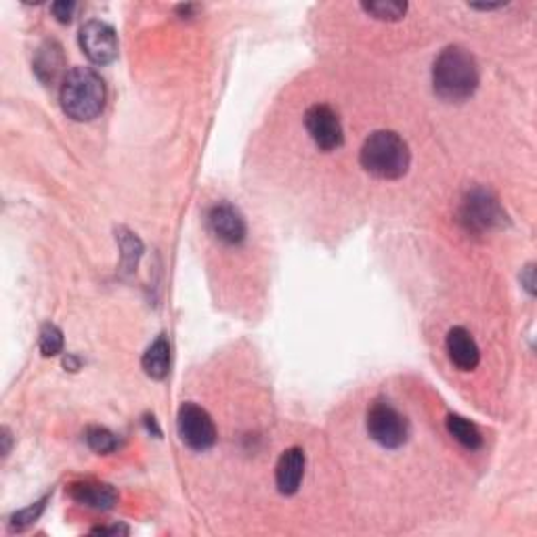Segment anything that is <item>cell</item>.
I'll use <instances>...</instances> for the list:
<instances>
[{
    "label": "cell",
    "mask_w": 537,
    "mask_h": 537,
    "mask_svg": "<svg viewBox=\"0 0 537 537\" xmlns=\"http://www.w3.org/2000/svg\"><path fill=\"white\" fill-rule=\"evenodd\" d=\"M432 87L448 103L470 99L479 88V64L464 46H448L432 66Z\"/></svg>",
    "instance_id": "6da1fadb"
},
{
    "label": "cell",
    "mask_w": 537,
    "mask_h": 537,
    "mask_svg": "<svg viewBox=\"0 0 537 537\" xmlns=\"http://www.w3.org/2000/svg\"><path fill=\"white\" fill-rule=\"evenodd\" d=\"M59 101L64 114L72 120H95L106 106V85L95 69L74 67L61 82Z\"/></svg>",
    "instance_id": "7a4b0ae2"
},
{
    "label": "cell",
    "mask_w": 537,
    "mask_h": 537,
    "mask_svg": "<svg viewBox=\"0 0 537 537\" xmlns=\"http://www.w3.org/2000/svg\"><path fill=\"white\" fill-rule=\"evenodd\" d=\"M366 172L376 179L397 181L409 170L411 153L408 143L393 130H376L366 139L359 153Z\"/></svg>",
    "instance_id": "3957f363"
},
{
    "label": "cell",
    "mask_w": 537,
    "mask_h": 537,
    "mask_svg": "<svg viewBox=\"0 0 537 537\" xmlns=\"http://www.w3.org/2000/svg\"><path fill=\"white\" fill-rule=\"evenodd\" d=\"M367 432L376 443L387 449H399L409 439L408 418L393 403L378 399L367 409Z\"/></svg>",
    "instance_id": "277c9868"
},
{
    "label": "cell",
    "mask_w": 537,
    "mask_h": 537,
    "mask_svg": "<svg viewBox=\"0 0 537 537\" xmlns=\"http://www.w3.org/2000/svg\"><path fill=\"white\" fill-rule=\"evenodd\" d=\"M179 437L193 451H206L216 443V427L211 414L195 403H183L177 416Z\"/></svg>",
    "instance_id": "5b68a950"
},
{
    "label": "cell",
    "mask_w": 537,
    "mask_h": 537,
    "mask_svg": "<svg viewBox=\"0 0 537 537\" xmlns=\"http://www.w3.org/2000/svg\"><path fill=\"white\" fill-rule=\"evenodd\" d=\"M506 214L501 211L498 200L485 190H472L462 201L460 221L472 232H490L504 222Z\"/></svg>",
    "instance_id": "8992f818"
},
{
    "label": "cell",
    "mask_w": 537,
    "mask_h": 537,
    "mask_svg": "<svg viewBox=\"0 0 537 537\" xmlns=\"http://www.w3.org/2000/svg\"><path fill=\"white\" fill-rule=\"evenodd\" d=\"M305 127L319 150L334 151L345 143V132L338 114L330 106H324V103H317V106L306 109Z\"/></svg>",
    "instance_id": "52a82bcc"
},
{
    "label": "cell",
    "mask_w": 537,
    "mask_h": 537,
    "mask_svg": "<svg viewBox=\"0 0 537 537\" xmlns=\"http://www.w3.org/2000/svg\"><path fill=\"white\" fill-rule=\"evenodd\" d=\"M78 43L82 53L93 61L95 66H108L118 57V36L114 27L99 19L87 22L80 27Z\"/></svg>",
    "instance_id": "ba28073f"
},
{
    "label": "cell",
    "mask_w": 537,
    "mask_h": 537,
    "mask_svg": "<svg viewBox=\"0 0 537 537\" xmlns=\"http://www.w3.org/2000/svg\"><path fill=\"white\" fill-rule=\"evenodd\" d=\"M208 229L216 240L227 243V246H237L246 240V221L242 212L232 204H216L208 212Z\"/></svg>",
    "instance_id": "9c48e42d"
},
{
    "label": "cell",
    "mask_w": 537,
    "mask_h": 537,
    "mask_svg": "<svg viewBox=\"0 0 537 537\" xmlns=\"http://www.w3.org/2000/svg\"><path fill=\"white\" fill-rule=\"evenodd\" d=\"M445 346H448L451 364L456 366L460 372H472V369H477L480 361V351L466 327H451L448 340H445Z\"/></svg>",
    "instance_id": "30bf717a"
},
{
    "label": "cell",
    "mask_w": 537,
    "mask_h": 537,
    "mask_svg": "<svg viewBox=\"0 0 537 537\" xmlns=\"http://www.w3.org/2000/svg\"><path fill=\"white\" fill-rule=\"evenodd\" d=\"M305 477V451L301 448H290L280 456L275 466V483L282 495H294L301 490Z\"/></svg>",
    "instance_id": "8fae6325"
},
{
    "label": "cell",
    "mask_w": 537,
    "mask_h": 537,
    "mask_svg": "<svg viewBox=\"0 0 537 537\" xmlns=\"http://www.w3.org/2000/svg\"><path fill=\"white\" fill-rule=\"evenodd\" d=\"M69 498L82 506L95 511H111L118 501V493L111 485L95 483V480H78L69 485Z\"/></svg>",
    "instance_id": "7c38bea8"
},
{
    "label": "cell",
    "mask_w": 537,
    "mask_h": 537,
    "mask_svg": "<svg viewBox=\"0 0 537 537\" xmlns=\"http://www.w3.org/2000/svg\"><path fill=\"white\" fill-rule=\"evenodd\" d=\"M141 366L145 369V374L150 376L153 380H164L166 376L170 372V343L164 334L153 340L150 345L148 351H145Z\"/></svg>",
    "instance_id": "4fadbf2b"
},
{
    "label": "cell",
    "mask_w": 537,
    "mask_h": 537,
    "mask_svg": "<svg viewBox=\"0 0 537 537\" xmlns=\"http://www.w3.org/2000/svg\"><path fill=\"white\" fill-rule=\"evenodd\" d=\"M64 66V51H61V46L57 43H45L38 48L36 59H34V72H36L40 82L53 85Z\"/></svg>",
    "instance_id": "5bb4252c"
},
{
    "label": "cell",
    "mask_w": 537,
    "mask_h": 537,
    "mask_svg": "<svg viewBox=\"0 0 537 537\" xmlns=\"http://www.w3.org/2000/svg\"><path fill=\"white\" fill-rule=\"evenodd\" d=\"M448 430H449V435L466 449L477 451V449L483 448V435H480L477 424L466 420V418H462V416L449 414L448 416Z\"/></svg>",
    "instance_id": "9a60e30c"
},
{
    "label": "cell",
    "mask_w": 537,
    "mask_h": 537,
    "mask_svg": "<svg viewBox=\"0 0 537 537\" xmlns=\"http://www.w3.org/2000/svg\"><path fill=\"white\" fill-rule=\"evenodd\" d=\"M367 15L380 22H399L406 15L408 3H397V0H369V3L361 5Z\"/></svg>",
    "instance_id": "2e32d148"
},
{
    "label": "cell",
    "mask_w": 537,
    "mask_h": 537,
    "mask_svg": "<svg viewBox=\"0 0 537 537\" xmlns=\"http://www.w3.org/2000/svg\"><path fill=\"white\" fill-rule=\"evenodd\" d=\"M118 242H120L124 269L132 271L137 267L139 258H141L143 254V243L135 233L127 232V229H118Z\"/></svg>",
    "instance_id": "e0dca14e"
},
{
    "label": "cell",
    "mask_w": 537,
    "mask_h": 537,
    "mask_svg": "<svg viewBox=\"0 0 537 537\" xmlns=\"http://www.w3.org/2000/svg\"><path fill=\"white\" fill-rule=\"evenodd\" d=\"M87 445L97 453H111L118 449V437L103 427H90L85 432Z\"/></svg>",
    "instance_id": "ac0fdd59"
},
{
    "label": "cell",
    "mask_w": 537,
    "mask_h": 537,
    "mask_svg": "<svg viewBox=\"0 0 537 537\" xmlns=\"http://www.w3.org/2000/svg\"><path fill=\"white\" fill-rule=\"evenodd\" d=\"M40 351L45 357H57L64 351V332L55 324H45L40 330Z\"/></svg>",
    "instance_id": "d6986e66"
},
{
    "label": "cell",
    "mask_w": 537,
    "mask_h": 537,
    "mask_svg": "<svg viewBox=\"0 0 537 537\" xmlns=\"http://www.w3.org/2000/svg\"><path fill=\"white\" fill-rule=\"evenodd\" d=\"M45 501H46V500L36 501V504L30 506V508H26V511L17 512V514H13L11 527H13V529H17V532H22V529H26L27 525H32V522L36 521L38 516H40V512L45 511Z\"/></svg>",
    "instance_id": "ffe728a7"
},
{
    "label": "cell",
    "mask_w": 537,
    "mask_h": 537,
    "mask_svg": "<svg viewBox=\"0 0 537 537\" xmlns=\"http://www.w3.org/2000/svg\"><path fill=\"white\" fill-rule=\"evenodd\" d=\"M74 9H76V3H72V0H59V3H53L51 5L53 15H55V19H57L59 24H69V22H72Z\"/></svg>",
    "instance_id": "44dd1931"
},
{
    "label": "cell",
    "mask_w": 537,
    "mask_h": 537,
    "mask_svg": "<svg viewBox=\"0 0 537 537\" xmlns=\"http://www.w3.org/2000/svg\"><path fill=\"white\" fill-rule=\"evenodd\" d=\"M90 533H95V535H127L129 533V529L124 527V525H114V527H97V529H93V532Z\"/></svg>",
    "instance_id": "7402d4cb"
},
{
    "label": "cell",
    "mask_w": 537,
    "mask_h": 537,
    "mask_svg": "<svg viewBox=\"0 0 537 537\" xmlns=\"http://www.w3.org/2000/svg\"><path fill=\"white\" fill-rule=\"evenodd\" d=\"M521 282L525 284V288L529 294H533V285H535V280H533V264H529V267L525 269V275H521Z\"/></svg>",
    "instance_id": "603a6c76"
},
{
    "label": "cell",
    "mask_w": 537,
    "mask_h": 537,
    "mask_svg": "<svg viewBox=\"0 0 537 537\" xmlns=\"http://www.w3.org/2000/svg\"><path fill=\"white\" fill-rule=\"evenodd\" d=\"M504 5H472V9H483V11H491V9H500Z\"/></svg>",
    "instance_id": "cb8c5ba5"
}]
</instances>
